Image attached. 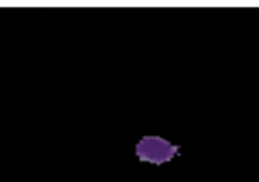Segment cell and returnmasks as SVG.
Masks as SVG:
<instances>
[{
  "label": "cell",
  "instance_id": "6da1fadb",
  "mask_svg": "<svg viewBox=\"0 0 259 182\" xmlns=\"http://www.w3.org/2000/svg\"><path fill=\"white\" fill-rule=\"evenodd\" d=\"M177 152H178L177 145H171L169 141H166L164 138H159V136L141 138L136 147V154L141 161L155 163V165L171 161V158H173Z\"/></svg>",
  "mask_w": 259,
  "mask_h": 182
}]
</instances>
